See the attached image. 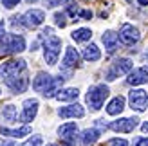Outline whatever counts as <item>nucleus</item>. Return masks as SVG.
I'll use <instances>...</instances> for the list:
<instances>
[{
  "instance_id": "nucleus-1",
  "label": "nucleus",
  "mask_w": 148,
  "mask_h": 146,
  "mask_svg": "<svg viewBox=\"0 0 148 146\" xmlns=\"http://www.w3.org/2000/svg\"><path fill=\"white\" fill-rule=\"evenodd\" d=\"M38 40L43 43V58H45L47 65H56L58 56L62 53V38L54 34L53 27H45L42 34H38Z\"/></svg>"
},
{
  "instance_id": "nucleus-2",
  "label": "nucleus",
  "mask_w": 148,
  "mask_h": 146,
  "mask_svg": "<svg viewBox=\"0 0 148 146\" xmlns=\"http://www.w3.org/2000/svg\"><path fill=\"white\" fill-rule=\"evenodd\" d=\"M63 81H65L63 76L54 78V76L47 74V72H38L36 78L33 79V89L45 98H54V94L62 89Z\"/></svg>"
},
{
  "instance_id": "nucleus-3",
  "label": "nucleus",
  "mask_w": 148,
  "mask_h": 146,
  "mask_svg": "<svg viewBox=\"0 0 148 146\" xmlns=\"http://www.w3.org/2000/svg\"><path fill=\"white\" fill-rule=\"evenodd\" d=\"M45 20V13L40 11V9H29L25 11L22 16H13L11 18V24L16 27V25H22L25 29H36L43 24Z\"/></svg>"
},
{
  "instance_id": "nucleus-4",
  "label": "nucleus",
  "mask_w": 148,
  "mask_h": 146,
  "mask_svg": "<svg viewBox=\"0 0 148 146\" xmlns=\"http://www.w3.org/2000/svg\"><path fill=\"white\" fill-rule=\"evenodd\" d=\"M25 50V38L22 34L11 33L0 38V54H18Z\"/></svg>"
},
{
  "instance_id": "nucleus-5",
  "label": "nucleus",
  "mask_w": 148,
  "mask_h": 146,
  "mask_svg": "<svg viewBox=\"0 0 148 146\" xmlns=\"http://www.w3.org/2000/svg\"><path fill=\"white\" fill-rule=\"evenodd\" d=\"M108 94H110V90H108V87L105 83L92 85L90 89H88L87 96H85V101L92 110H99L103 106V103H105V99L108 98Z\"/></svg>"
},
{
  "instance_id": "nucleus-6",
  "label": "nucleus",
  "mask_w": 148,
  "mask_h": 146,
  "mask_svg": "<svg viewBox=\"0 0 148 146\" xmlns=\"http://www.w3.org/2000/svg\"><path fill=\"white\" fill-rule=\"evenodd\" d=\"M117 40H119L123 45L132 47V45H136V43L141 40V34H139V29L134 27L132 24H123L121 29H119V33H117Z\"/></svg>"
},
{
  "instance_id": "nucleus-7",
  "label": "nucleus",
  "mask_w": 148,
  "mask_h": 146,
  "mask_svg": "<svg viewBox=\"0 0 148 146\" xmlns=\"http://www.w3.org/2000/svg\"><path fill=\"white\" fill-rule=\"evenodd\" d=\"M27 70V61L25 60H9V61H4L0 65V79H5V78H11V76H16L20 72Z\"/></svg>"
},
{
  "instance_id": "nucleus-8",
  "label": "nucleus",
  "mask_w": 148,
  "mask_h": 146,
  "mask_svg": "<svg viewBox=\"0 0 148 146\" xmlns=\"http://www.w3.org/2000/svg\"><path fill=\"white\" fill-rule=\"evenodd\" d=\"M2 81H4V85H5L13 94H24V92L27 90V87H29V78H27V74H25V70L20 72V74H16V76L5 78V79H2Z\"/></svg>"
},
{
  "instance_id": "nucleus-9",
  "label": "nucleus",
  "mask_w": 148,
  "mask_h": 146,
  "mask_svg": "<svg viewBox=\"0 0 148 146\" xmlns=\"http://www.w3.org/2000/svg\"><path fill=\"white\" fill-rule=\"evenodd\" d=\"M128 103L130 108L136 112H145L148 108V94L143 89H132L128 94Z\"/></svg>"
},
{
  "instance_id": "nucleus-10",
  "label": "nucleus",
  "mask_w": 148,
  "mask_h": 146,
  "mask_svg": "<svg viewBox=\"0 0 148 146\" xmlns=\"http://www.w3.org/2000/svg\"><path fill=\"white\" fill-rule=\"evenodd\" d=\"M139 126V119L137 117H121L117 121H112L107 125V130H114L119 134H130Z\"/></svg>"
},
{
  "instance_id": "nucleus-11",
  "label": "nucleus",
  "mask_w": 148,
  "mask_h": 146,
  "mask_svg": "<svg viewBox=\"0 0 148 146\" xmlns=\"http://www.w3.org/2000/svg\"><path fill=\"white\" fill-rule=\"evenodd\" d=\"M132 67H134V63H132L130 58H117L112 65V69L107 70V79L108 81H114L119 74H128L132 70Z\"/></svg>"
},
{
  "instance_id": "nucleus-12",
  "label": "nucleus",
  "mask_w": 148,
  "mask_h": 146,
  "mask_svg": "<svg viewBox=\"0 0 148 146\" xmlns=\"http://www.w3.org/2000/svg\"><path fill=\"white\" fill-rule=\"evenodd\" d=\"M38 99L36 98H29L24 101V105H22V114H20V123H31L34 117H36V114H38Z\"/></svg>"
},
{
  "instance_id": "nucleus-13",
  "label": "nucleus",
  "mask_w": 148,
  "mask_h": 146,
  "mask_svg": "<svg viewBox=\"0 0 148 146\" xmlns=\"http://www.w3.org/2000/svg\"><path fill=\"white\" fill-rule=\"evenodd\" d=\"M78 134H79V130H78L76 123H65V125H62L58 128V137H60L62 143H65V144L74 146V143L78 139Z\"/></svg>"
},
{
  "instance_id": "nucleus-14",
  "label": "nucleus",
  "mask_w": 148,
  "mask_h": 146,
  "mask_svg": "<svg viewBox=\"0 0 148 146\" xmlns=\"http://www.w3.org/2000/svg\"><path fill=\"white\" fill-rule=\"evenodd\" d=\"M79 61H81V56L79 53L74 47H67V50H65V56H63V60H62V67L60 70H72V69H76L79 67Z\"/></svg>"
},
{
  "instance_id": "nucleus-15",
  "label": "nucleus",
  "mask_w": 148,
  "mask_h": 146,
  "mask_svg": "<svg viewBox=\"0 0 148 146\" xmlns=\"http://www.w3.org/2000/svg\"><path fill=\"white\" fill-rule=\"evenodd\" d=\"M127 83L132 87H137V85H145L148 83V67H139L128 72V78H127Z\"/></svg>"
},
{
  "instance_id": "nucleus-16",
  "label": "nucleus",
  "mask_w": 148,
  "mask_h": 146,
  "mask_svg": "<svg viewBox=\"0 0 148 146\" xmlns=\"http://www.w3.org/2000/svg\"><path fill=\"white\" fill-rule=\"evenodd\" d=\"M58 115H60L62 119H69V117H83L85 115V108L78 105V103H71L67 106H62L60 110H58Z\"/></svg>"
},
{
  "instance_id": "nucleus-17",
  "label": "nucleus",
  "mask_w": 148,
  "mask_h": 146,
  "mask_svg": "<svg viewBox=\"0 0 148 146\" xmlns=\"http://www.w3.org/2000/svg\"><path fill=\"white\" fill-rule=\"evenodd\" d=\"M101 135V130L98 128H87L81 132V135H78V141H79V146H92L96 141L99 139Z\"/></svg>"
},
{
  "instance_id": "nucleus-18",
  "label": "nucleus",
  "mask_w": 148,
  "mask_h": 146,
  "mask_svg": "<svg viewBox=\"0 0 148 146\" xmlns=\"http://www.w3.org/2000/svg\"><path fill=\"white\" fill-rule=\"evenodd\" d=\"M101 42L105 43V49L108 54H114L117 50V43H119V40H117V33L114 31H105L101 36Z\"/></svg>"
},
{
  "instance_id": "nucleus-19",
  "label": "nucleus",
  "mask_w": 148,
  "mask_h": 146,
  "mask_svg": "<svg viewBox=\"0 0 148 146\" xmlns=\"http://www.w3.org/2000/svg\"><path fill=\"white\" fill-rule=\"evenodd\" d=\"M123 110H125V98L123 96H116L107 105V114L108 115H119Z\"/></svg>"
},
{
  "instance_id": "nucleus-20",
  "label": "nucleus",
  "mask_w": 148,
  "mask_h": 146,
  "mask_svg": "<svg viewBox=\"0 0 148 146\" xmlns=\"http://www.w3.org/2000/svg\"><path fill=\"white\" fill-rule=\"evenodd\" d=\"M0 134L7 135V137H25L31 134V128L29 126H22V128H4L0 126Z\"/></svg>"
},
{
  "instance_id": "nucleus-21",
  "label": "nucleus",
  "mask_w": 148,
  "mask_h": 146,
  "mask_svg": "<svg viewBox=\"0 0 148 146\" xmlns=\"http://www.w3.org/2000/svg\"><path fill=\"white\" fill-rule=\"evenodd\" d=\"M78 96H79L78 89H60L54 94V98L58 101H74V99H78Z\"/></svg>"
},
{
  "instance_id": "nucleus-22",
  "label": "nucleus",
  "mask_w": 148,
  "mask_h": 146,
  "mask_svg": "<svg viewBox=\"0 0 148 146\" xmlns=\"http://www.w3.org/2000/svg\"><path fill=\"white\" fill-rule=\"evenodd\" d=\"M71 38L76 42V43H83V42H88V40L92 38V31H90V29H87V27L74 29L72 34H71Z\"/></svg>"
},
{
  "instance_id": "nucleus-23",
  "label": "nucleus",
  "mask_w": 148,
  "mask_h": 146,
  "mask_svg": "<svg viewBox=\"0 0 148 146\" xmlns=\"http://www.w3.org/2000/svg\"><path fill=\"white\" fill-rule=\"evenodd\" d=\"M81 56L85 58L87 61H98L101 58V50L98 49V45H94V43H90V45H87L83 49V53H81Z\"/></svg>"
},
{
  "instance_id": "nucleus-24",
  "label": "nucleus",
  "mask_w": 148,
  "mask_h": 146,
  "mask_svg": "<svg viewBox=\"0 0 148 146\" xmlns=\"http://www.w3.org/2000/svg\"><path fill=\"white\" fill-rule=\"evenodd\" d=\"M0 119H2L4 123H14L16 121V106L14 105L4 106V110L0 112Z\"/></svg>"
},
{
  "instance_id": "nucleus-25",
  "label": "nucleus",
  "mask_w": 148,
  "mask_h": 146,
  "mask_svg": "<svg viewBox=\"0 0 148 146\" xmlns=\"http://www.w3.org/2000/svg\"><path fill=\"white\" fill-rule=\"evenodd\" d=\"M54 24L58 25V27H67V24H69V22H67V14H65V13H60V11H58V13H54Z\"/></svg>"
},
{
  "instance_id": "nucleus-26",
  "label": "nucleus",
  "mask_w": 148,
  "mask_h": 146,
  "mask_svg": "<svg viewBox=\"0 0 148 146\" xmlns=\"http://www.w3.org/2000/svg\"><path fill=\"white\" fill-rule=\"evenodd\" d=\"M42 144H43L42 137L40 135H34V137H29V139L24 144H20V146H42Z\"/></svg>"
},
{
  "instance_id": "nucleus-27",
  "label": "nucleus",
  "mask_w": 148,
  "mask_h": 146,
  "mask_svg": "<svg viewBox=\"0 0 148 146\" xmlns=\"http://www.w3.org/2000/svg\"><path fill=\"white\" fill-rule=\"evenodd\" d=\"M107 146H128V141L127 139H119V137H114L107 143Z\"/></svg>"
},
{
  "instance_id": "nucleus-28",
  "label": "nucleus",
  "mask_w": 148,
  "mask_h": 146,
  "mask_svg": "<svg viewBox=\"0 0 148 146\" xmlns=\"http://www.w3.org/2000/svg\"><path fill=\"white\" fill-rule=\"evenodd\" d=\"M69 0H43L45 7H56V5H65Z\"/></svg>"
},
{
  "instance_id": "nucleus-29",
  "label": "nucleus",
  "mask_w": 148,
  "mask_h": 146,
  "mask_svg": "<svg viewBox=\"0 0 148 146\" xmlns=\"http://www.w3.org/2000/svg\"><path fill=\"white\" fill-rule=\"evenodd\" d=\"M92 16H94V13H92V11H88V9H79V13H78V18L92 20Z\"/></svg>"
},
{
  "instance_id": "nucleus-30",
  "label": "nucleus",
  "mask_w": 148,
  "mask_h": 146,
  "mask_svg": "<svg viewBox=\"0 0 148 146\" xmlns=\"http://www.w3.org/2000/svg\"><path fill=\"white\" fill-rule=\"evenodd\" d=\"M20 4V0H2V5L7 7V9H13V7H16Z\"/></svg>"
},
{
  "instance_id": "nucleus-31",
  "label": "nucleus",
  "mask_w": 148,
  "mask_h": 146,
  "mask_svg": "<svg viewBox=\"0 0 148 146\" xmlns=\"http://www.w3.org/2000/svg\"><path fill=\"white\" fill-rule=\"evenodd\" d=\"M134 146H148V137H137L134 141Z\"/></svg>"
},
{
  "instance_id": "nucleus-32",
  "label": "nucleus",
  "mask_w": 148,
  "mask_h": 146,
  "mask_svg": "<svg viewBox=\"0 0 148 146\" xmlns=\"http://www.w3.org/2000/svg\"><path fill=\"white\" fill-rule=\"evenodd\" d=\"M4 34H5V24H4V22H0V38H2Z\"/></svg>"
},
{
  "instance_id": "nucleus-33",
  "label": "nucleus",
  "mask_w": 148,
  "mask_h": 146,
  "mask_svg": "<svg viewBox=\"0 0 148 146\" xmlns=\"http://www.w3.org/2000/svg\"><path fill=\"white\" fill-rule=\"evenodd\" d=\"M141 130H143L145 134H148V121H146V123H143V125H141Z\"/></svg>"
},
{
  "instance_id": "nucleus-34",
  "label": "nucleus",
  "mask_w": 148,
  "mask_h": 146,
  "mask_svg": "<svg viewBox=\"0 0 148 146\" xmlns=\"http://www.w3.org/2000/svg\"><path fill=\"white\" fill-rule=\"evenodd\" d=\"M0 146H14L11 141H5V143H0Z\"/></svg>"
},
{
  "instance_id": "nucleus-35",
  "label": "nucleus",
  "mask_w": 148,
  "mask_h": 146,
  "mask_svg": "<svg viewBox=\"0 0 148 146\" xmlns=\"http://www.w3.org/2000/svg\"><path fill=\"white\" fill-rule=\"evenodd\" d=\"M139 5H148V0H137Z\"/></svg>"
},
{
  "instance_id": "nucleus-36",
  "label": "nucleus",
  "mask_w": 148,
  "mask_h": 146,
  "mask_svg": "<svg viewBox=\"0 0 148 146\" xmlns=\"http://www.w3.org/2000/svg\"><path fill=\"white\" fill-rule=\"evenodd\" d=\"M27 4H34V2H38V0H25Z\"/></svg>"
},
{
  "instance_id": "nucleus-37",
  "label": "nucleus",
  "mask_w": 148,
  "mask_h": 146,
  "mask_svg": "<svg viewBox=\"0 0 148 146\" xmlns=\"http://www.w3.org/2000/svg\"><path fill=\"white\" fill-rule=\"evenodd\" d=\"M47 146H58V144H54V143H51V144H47Z\"/></svg>"
},
{
  "instance_id": "nucleus-38",
  "label": "nucleus",
  "mask_w": 148,
  "mask_h": 146,
  "mask_svg": "<svg viewBox=\"0 0 148 146\" xmlns=\"http://www.w3.org/2000/svg\"><path fill=\"white\" fill-rule=\"evenodd\" d=\"M0 94H2V90H0Z\"/></svg>"
}]
</instances>
